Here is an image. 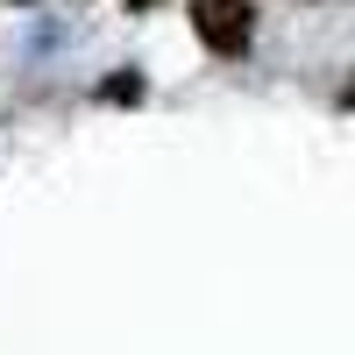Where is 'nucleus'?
Instances as JSON below:
<instances>
[{
  "instance_id": "obj_1",
  "label": "nucleus",
  "mask_w": 355,
  "mask_h": 355,
  "mask_svg": "<svg viewBox=\"0 0 355 355\" xmlns=\"http://www.w3.org/2000/svg\"><path fill=\"white\" fill-rule=\"evenodd\" d=\"M192 28L214 57H242L256 43V8L249 0H192Z\"/></svg>"
},
{
  "instance_id": "obj_3",
  "label": "nucleus",
  "mask_w": 355,
  "mask_h": 355,
  "mask_svg": "<svg viewBox=\"0 0 355 355\" xmlns=\"http://www.w3.org/2000/svg\"><path fill=\"white\" fill-rule=\"evenodd\" d=\"M164 8V0H128V15H157Z\"/></svg>"
},
{
  "instance_id": "obj_4",
  "label": "nucleus",
  "mask_w": 355,
  "mask_h": 355,
  "mask_svg": "<svg viewBox=\"0 0 355 355\" xmlns=\"http://www.w3.org/2000/svg\"><path fill=\"white\" fill-rule=\"evenodd\" d=\"M15 8H36V0H15Z\"/></svg>"
},
{
  "instance_id": "obj_2",
  "label": "nucleus",
  "mask_w": 355,
  "mask_h": 355,
  "mask_svg": "<svg viewBox=\"0 0 355 355\" xmlns=\"http://www.w3.org/2000/svg\"><path fill=\"white\" fill-rule=\"evenodd\" d=\"M142 93H150V85H142V71H121V78H107V85H100V100H107V107H135Z\"/></svg>"
}]
</instances>
